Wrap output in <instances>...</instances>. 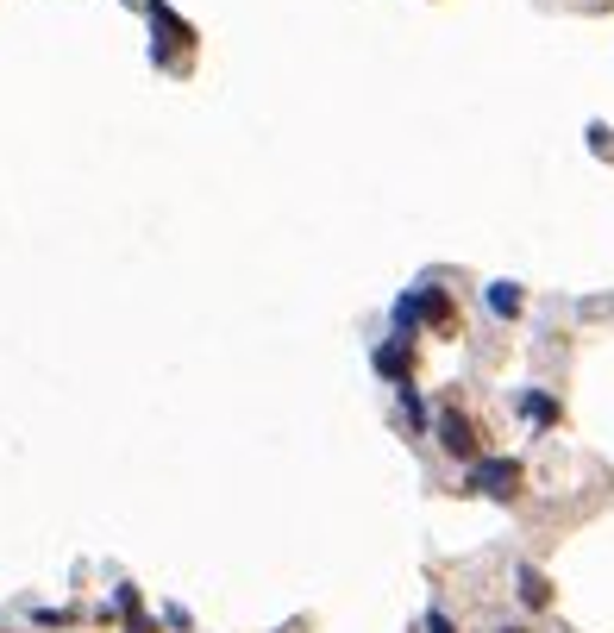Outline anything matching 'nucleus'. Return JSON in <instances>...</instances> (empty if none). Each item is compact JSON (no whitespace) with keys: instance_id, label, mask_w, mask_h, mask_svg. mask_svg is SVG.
Wrapping results in <instances>:
<instances>
[{"instance_id":"9d476101","label":"nucleus","mask_w":614,"mask_h":633,"mask_svg":"<svg viewBox=\"0 0 614 633\" xmlns=\"http://www.w3.org/2000/svg\"><path fill=\"white\" fill-rule=\"evenodd\" d=\"M427 633H458V627L445 621V615H427Z\"/></svg>"},{"instance_id":"f257e3e1","label":"nucleus","mask_w":614,"mask_h":633,"mask_svg":"<svg viewBox=\"0 0 614 633\" xmlns=\"http://www.w3.org/2000/svg\"><path fill=\"white\" fill-rule=\"evenodd\" d=\"M514 483H521V464L514 458H477L470 464V489H477V496H514Z\"/></svg>"},{"instance_id":"7ed1b4c3","label":"nucleus","mask_w":614,"mask_h":633,"mask_svg":"<svg viewBox=\"0 0 614 633\" xmlns=\"http://www.w3.org/2000/svg\"><path fill=\"white\" fill-rule=\"evenodd\" d=\"M439 445H445L452 458H477V427H470L464 414H445V420H439Z\"/></svg>"},{"instance_id":"0eeeda50","label":"nucleus","mask_w":614,"mask_h":633,"mask_svg":"<svg viewBox=\"0 0 614 633\" xmlns=\"http://www.w3.org/2000/svg\"><path fill=\"white\" fill-rule=\"evenodd\" d=\"M527 420H539V427H552V420H558L552 395H527Z\"/></svg>"},{"instance_id":"f03ea898","label":"nucleus","mask_w":614,"mask_h":633,"mask_svg":"<svg viewBox=\"0 0 614 633\" xmlns=\"http://www.w3.org/2000/svg\"><path fill=\"white\" fill-rule=\"evenodd\" d=\"M445 314H452V308H445V289H414V295H401V301H395V326H408V333H414L420 320L445 326Z\"/></svg>"},{"instance_id":"9b49d317","label":"nucleus","mask_w":614,"mask_h":633,"mask_svg":"<svg viewBox=\"0 0 614 633\" xmlns=\"http://www.w3.org/2000/svg\"><path fill=\"white\" fill-rule=\"evenodd\" d=\"M508 633H527V627H508Z\"/></svg>"},{"instance_id":"39448f33","label":"nucleus","mask_w":614,"mask_h":633,"mask_svg":"<svg viewBox=\"0 0 614 633\" xmlns=\"http://www.w3.org/2000/svg\"><path fill=\"white\" fill-rule=\"evenodd\" d=\"M408 364H414V358H408V345H401V339L376 351V370H383V377H408Z\"/></svg>"},{"instance_id":"20e7f679","label":"nucleus","mask_w":614,"mask_h":633,"mask_svg":"<svg viewBox=\"0 0 614 633\" xmlns=\"http://www.w3.org/2000/svg\"><path fill=\"white\" fill-rule=\"evenodd\" d=\"M514 583H521V602H527V608H546V602H552V583L539 577L533 565H521V571H514Z\"/></svg>"},{"instance_id":"423d86ee","label":"nucleus","mask_w":614,"mask_h":633,"mask_svg":"<svg viewBox=\"0 0 614 633\" xmlns=\"http://www.w3.org/2000/svg\"><path fill=\"white\" fill-rule=\"evenodd\" d=\"M489 308H495V314H521V289H514V283H495V289H489Z\"/></svg>"},{"instance_id":"6e6552de","label":"nucleus","mask_w":614,"mask_h":633,"mask_svg":"<svg viewBox=\"0 0 614 633\" xmlns=\"http://www.w3.org/2000/svg\"><path fill=\"white\" fill-rule=\"evenodd\" d=\"M401 414H408V420H427V408H420V395H414V389H401Z\"/></svg>"},{"instance_id":"1a4fd4ad","label":"nucleus","mask_w":614,"mask_h":633,"mask_svg":"<svg viewBox=\"0 0 614 633\" xmlns=\"http://www.w3.org/2000/svg\"><path fill=\"white\" fill-rule=\"evenodd\" d=\"M126 633H157V627H151L145 615H126Z\"/></svg>"}]
</instances>
